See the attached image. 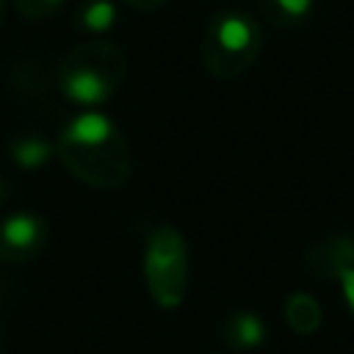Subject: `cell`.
<instances>
[{"label": "cell", "instance_id": "6da1fadb", "mask_svg": "<svg viewBox=\"0 0 354 354\" xmlns=\"http://www.w3.org/2000/svg\"><path fill=\"white\" fill-rule=\"evenodd\" d=\"M64 94L86 108H94L100 102H105L108 97V83L97 69H75L66 75L64 80Z\"/></svg>", "mask_w": 354, "mask_h": 354}, {"label": "cell", "instance_id": "7a4b0ae2", "mask_svg": "<svg viewBox=\"0 0 354 354\" xmlns=\"http://www.w3.org/2000/svg\"><path fill=\"white\" fill-rule=\"evenodd\" d=\"M111 133H113V124H111V119L105 113L83 111L69 122V127L64 130V138L69 144H77V147H97V144L108 141Z\"/></svg>", "mask_w": 354, "mask_h": 354}, {"label": "cell", "instance_id": "3957f363", "mask_svg": "<svg viewBox=\"0 0 354 354\" xmlns=\"http://www.w3.org/2000/svg\"><path fill=\"white\" fill-rule=\"evenodd\" d=\"M216 39H218V44H221L227 53H241V50H246V47L252 44L254 28H252L249 19H243V17H238V14H227V17L218 22V28H216Z\"/></svg>", "mask_w": 354, "mask_h": 354}, {"label": "cell", "instance_id": "277c9868", "mask_svg": "<svg viewBox=\"0 0 354 354\" xmlns=\"http://www.w3.org/2000/svg\"><path fill=\"white\" fill-rule=\"evenodd\" d=\"M39 232H41L39 218H33L28 213H17V216L6 218V224H3V238L11 246H30L39 238Z\"/></svg>", "mask_w": 354, "mask_h": 354}, {"label": "cell", "instance_id": "5b68a950", "mask_svg": "<svg viewBox=\"0 0 354 354\" xmlns=\"http://www.w3.org/2000/svg\"><path fill=\"white\" fill-rule=\"evenodd\" d=\"M113 22H116V6H113L111 0H94V3H88V8L83 11V25H86L88 30L102 33V30H108Z\"/></svg>", "mask_w": 354, "mask_h": 354}, {"label": "cell", "instance_id": "8992f818", "mask_svg": "<svg viewBox=\"0 0 354 354\" xmlns=\"http://www.w3.org/2000/svg\"><path fill=\"white\" fill-rule=\"evenodd\" d=\"M235 337H238L241 346L254 348V346H260V343L266 340V324H263L257 315L243 313V315H238V321H235Z\"/></svg>", "mask_w": 354, "mask_h": 354}, {"label": "cell", "instance_id": "52a82bcc", "mask_svg": "<svg viewBox=\"0 0 354 354\" xmlns=\"http://www.w3.org/2000/svg\"><path fill=\"white\" fill-rule=\"evenodd\" d=\"M47 155H50V147H47L44 141L28 138V141H22V144L14 147V160H17L19 166H28V169L41 166V163L47 160Z\"/></svg>", "mask_w": 354, "mask_h": 354}, {"label": "cell", "instance_id": "ba28073f", "mask_svg": "<svg viewBox=\"0 0 354 354\" xmlns=\"http://www.w3.org/2000/svg\"><path fill=\"white\" fill-rule=\"evenodd\" d=\"M340 293H343V299H346V304L354 315V266L340 271Z\"/></svg>", "mask_w": 354, "mask_h": 354}, {"label": "cell", "instance_id": "9c48e42d", "mask_svg": "<svg viewBox=\"0 0 354 354\" xmlns=\"http://www.w3.org/2000/svg\"><path fill=\"white\" fill-rule=\"evenodd\" d=\"M288 17H304L313 8V0H274Z\"/></svg>", "mask_w": 354, "mask_h": 354}, {"label": "cell", "instance_id": "30bf717a", "mask_svg": "<svg viewBox=\"0 0 354 354\" xmlns=\"http://www.w3.org/2000/svg\"><path fill=\"white\" fill-rule=\"evenodd\" d=\"M47 3H61V0H47Z\"/></svg>", "mask_w": 354, "mask_h": 354}]
</instances>
